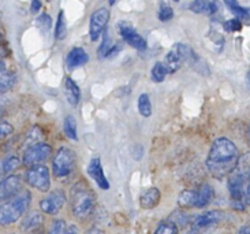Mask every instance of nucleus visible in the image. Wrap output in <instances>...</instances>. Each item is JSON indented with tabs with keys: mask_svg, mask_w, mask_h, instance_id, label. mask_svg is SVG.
<instances>
[{
	"mask_svg": "<svg viewBox=\"0 0 250 234\" xmlns=\"http://www.w3.org/2000/svg\"><path fill=\"white\" fill-rule=\"evenodd\" d=\"M239 151L237 145L229 139H217L210 147L207 158V168L216 180H223L238 167Z\"/></svg>",
	"mask_w": 250,
	"mask_h": 234,
	"instance_id": "1",
	"label": "nucleus"
},
{
	"mask_svg": "<svg viewBox=\"0 0 250 234\" xmlns=\"http://www.w3.org/2000/svg\"><path fill=\"white\" fill-rule=\"evenodd\" d=\"M71 211L77 219L83 221L93 214L96 207V194L86 182L80 181L70 190Z\"/></svg>",
	"mask_w": 250,
	"mask_h": 234,
	"instance_id": "2",
	"label": "nucleus"
},
{
	"mask_svg": "<svg viewBox=\"0 0 250 234\" xmlns=\"http://www.w3.org/2000/svg\"><path fill=\"white\" fill-rule=\"evenodd\" d=\"M32 203V193L22 190L10 200L0 203V226H10L26 214Z\"/></svg>",
	"mask_w": 250,
	"mask_h": 234,
	"instance_id": "3",
	"label": "nucleus"
},
{
	"mask_svg": "<svg viewBox=\"0 0 250 234\" xmlns=\"http://www.w3.org/2000/svg\"><path fill=\"white\" fill-rule=\"evenodd\" d=\"M249 175V174H248ZM248 175L244 171L235 168L229 177H227V187L230 192L231 207L238 211H244L246 208V182Z\"/></svg>",
	"mask_w": 250,
	"mask_h": 234,
	"instance_id": "4",
	"label": "nucleus"
},
{
	"mask_svg": "<svg viewBox=\"0 0 250 234\" xmlns=\"http://www.w3.org/2000/svg\"><path fill=\"white\" fill-rule=\"evenodd\" d=\"M75 166V154L70 148L62 147L58 149L52 159V173L56 178H66L71 174Z\"/></svg>",
	"mask_w": 250,
	"mask_h": 234,
	"instance_id": "5",
	"label": "nucleus"
},
{
	"mask_svg": "<svg viewBox=\"0 0 250 234\" xmlns=\"http://www.w3.org/2000/svg\"><path fill=\"white\" fill-rule=\"evenodd\" d=\"M194 56V51L185 43H176L174 47L169 49V52L166 55L164 65L167 67L168 73H175L186 60L191 59Z\"/></svg>",
	"mask_w": 250,
	"mask_h": 234,
	"instance_id": "6",
	"label": "nucleus"
},
{
	"mask_svg": "<svg viewBox=\"0 0 250 234\" xmlns=\"http://www.w3.org/2000/svg\"><path fill=\"white\" fill-rule=\"evenodd\" d=\"M226 218V214L220 210H210L205 211L203 214L197 215L191 221V233L201 234L205 232H210L215 229Z\"/></svg>",
	"mask_w": 250,
	"mask_h": 234,
	"instance_id": "7",
	"label": "nucleus"
},
{
	"mask_svg": "<svg viewBox=\"0 0 250 234\" xmlns=\"http://www.w3.org/2000/svg\"><path fill=\"white\" fill-rule=\"evenodd\" d=\"M25 180L30 187L40 192H48L51 187L49 168L45 164H39V166L29 168L25 174Z\"/></svg>",
	"mask_w": 250,
	"mask_h": 234,
	"instance_id": "8",
	"label": "nucleus"
},
{
	"mask_svg": "<svg viewBox=\"0 0 250 234\" xmlns=\"http://www.w3.org/2000/svg\"><path fill=\"white\" fill-rule=\"evenodd\" d=\"M51 154H52V147L49 144L36 142L25 151L23 158H22V164H25L29 168L39 166L42 162L47 161Z\"/></svg>",
	"mask_w": 250,
	"mask_h": 234,
	"instance_id": "9",
	"label": "nucleus"
},
{
	"mask_svg": "<svg viewBox=\"0 0 250 234\" xmlns=\"http://www.w3.org/2000/svg\"><path fill=\"white\" fill-rule=\"evenodd\" d=\"M109 10L108 8H99L90 15V23H89V36L90 40L96 41L107 30V25L109 21Z\"/></svg>",
	"mask_w": 250,
	"mask_h": 234,
	"instance_id": "10",
	"label": "nucleus"
},
{
	"mask_svg": "<svg viewBox=\"0 0 250 234\" xmlns=\"http://www.w3.org/2000/svg\"><path fill=\"white\" fill-rule=\"evenodd\" d=\"M66 204V193L58 189L52 190L40 201V210L47 215H56Z\"/></svg>",
	"mask_w": 250,
	"mask_h": 234,
	"instance_id": "11",
	"label": "nucleus"
},
{
	"mask_svg": "<svg viewBox=\"0 0 250 234\" xmlns=\"http://www.w3.org/2000/svg\"><path fill=\"white\" fill-rule=\"evenodd\" d=\"M22 177L18 174H11L0 181V203L13 199L14 196L22 190Z\"/></svg>",
	"mask_w": 250,
	"mask_h": 234,
	"instance_id": "12",
	"label": "nucleus"
},
{
	"mask_svg": "<svg viewBox=\"0 0 250 234\" xmlns=\"http://www.w3.org/2000/svg\"><path fill=\"white\" fill-rule=\"evenodd\" d=\"M118 27H119V33L122 36V39L127 43L130 47L135 48V49H138V51L146 49V47H148L146 40L142 37L141 34L137 33V30H135L134 27L131 26L128 22L122 21Z\"/></svg>",
	"mask_w": 250,
	"mask_h": 234,
	"instance_id": "13",
	"label": "nucleus"
},
{
	"mask_svg": "<svg viewBox=\"0 0 250 234\" xmlns=\"http://www.w3.org/2000/svg\"><path fill=\"white\" fill-rule=\"evenodd\" d=\"M88 174L90 175V178L95 181L97 184V187L100 189H104L107 190L109 189V182L107 180V177L104 175V171H103L102 161L99 158H93L88 166Z\"/></svg>",
	"mask_w": 250,
	"mask_h": 234,
	"instance_id": "14",
	"label": "nucleus"
},
{
	"mask_svg": "<svg viewBox=\"0 0 250 234\" xmlns=\"http://www.w3.org/2000/svg\"><path fill=\"white\" fill-rule=\"evenodd\" d=\"M88 60L89 55L86 54V51H85L83 48L75 47L67 54V58H66V66H67L68 70H75V69H78V67L86 65Z\"/></svg>",
	"mask_w": 250,
	"mask_h": 234,
	"instance_id": "15",
	"label": "nucleus"
},
{
	"mask_svg": "<svg viewBox=\"0 0 250 234\" xmlns=\"http://www.w3.org/2000/svg\"><path fill=\"white\" fill-rule=\"evenodd\" d=\"M162 200V192L157 187H149L140 197V204L144 210H152L155 208Z\"/></svg>",
	"mask_w": 250,
	"mask_h": 234,
	"instance_id": "16",
	"label": "nucleus"
},
{
	"mask_svg": "<svg viewBox=\"0 0 250 234\" xmlns=\"http://www.w3.org/2000/svg\"><path fill=\"white\" fill-rule=\"evenodd\" d=\"M196 208H205L215 197V190L209 184H204L196 190Z\"/></svg>",
	"mask_w": 250,
	"mask_h": 234,
	"instance_id": "17",
	"label": "nucleus"
},
{
	"mask_svg": "<svg viewBox=\"0 0 250 234\" xmlns=\"http://www.w3.org/2000/svg\"><path fill=\"white\" fill-rule=\"evenodd\" d=\"M64 94H66V99H67L68 104L77 106L80 103L81 91H80V87L77 85V82L71 77H67L66 81H64Z\"/></svg>",
	"mask_w": 250,
	"mask_h": 234,
	"instance_id": "18",
	"label": "nucleus"
},
{
	"mask_svg": "<svg viewBox=\"0 0 250 234\" xmlns=\"http://www.w3.org/2000/svg\"><path fill=\"white\" fill-rule=\"evenodd\" d=\"M44 222V218L42 215L39 211H32L26 215V218L22 221L21 223V230L22 232H33V230H37L39 228H41Z\"/></svg>",
	"mask_w": 250,
	"mask_h": 234,
	"instance_id": "19",
	"label": "nucleus"
},
{
	"mask_svg": "<svg viewBox=\"0 0 250 234\" xmlns=\"http://www.w3.org/2000/svg\"><path fill=\"white\" fill-rule=\"evenodd\" d=\"M189 8L196 14H205V15H213L217 11V4L215 1H205V0H197L190 3Z\"/></svg>",
	"mask_w": 250,
	"mask_h": 234,
	"instance_id": "20",
	"label": "nucleus"
},
{
	"mask_svg": "<svg viewBox=\"0 0 250 234\" xmlns=\"http://www.w3.org/2000/svg\"><path fill=\"white\" fill-rule=\"evenodd\" d=\"M226 6L230 8L238 21L242 23H250V8H245L238 1H226Z\"/></svg>",
	"mask_w": 250,
	"mask_h": 234,
	"instance_id": "21",
	"label": "nucleus"
},
{
	"mask_svg": "<svg viewBox=\"0 0 250 234\" xmlns=\"http://www.w3.org/2000/svg\"><path fill=\"white\" fill-rule=\"evenodd\" d=\"M196 199H197V194L196 190H183L179 193L178 196V206L182 208H191V207H196Z\"/></svg>",
	"mask_w": 250,
	"mask_h": 234,
	"instance_id": "22",
	"label": "nucleus"
},
{
	"mask_svg": "<svg viewBox=\"0 0 250 234\" xmlns=\"http://www.w3.org/2000/svg\"><path fill=\"white\" fill-rule=\"evenodd\" d=\"M115 46V43L112 41V37H111V34H109L108 30H105L104 32V37H103V43L102 46L99 47L97 49V55H99V59H104V58H108L109 52H111V49L114 48Z\"/></svg>",
	"mask_w": 250,
	"mask_h": 234,
	"instance_id": "23",
	"label": "nucleus"
},
{
	"mask_svg": "<svg viewBox=\"0 0 250 234\" xmlns=\"http://www.w3.org/2000/svg\"><path fill=\"white\" fill-rule=\"evenodd\" d=\"M66 36H67V22H66L64 11L61 10V13L58 15V21H56V26H55V39L63 40Z\"/></svg>",
	"mask_w": 250,
	"mask_h": 234,
	"instance_id": "24",
	"label": "nucleus"
},
{
	"mask_svg": "<svg viewBox=\"0 0 250 234\" xmlns=\"http://www.w3.org/2000/svg\"><path fill=\"white\" fill-rule=\"evenodd\" d=\"M63 130L64 134L67 136V139L73 141L78 140V134H77V120L73 115H67L64 123H63Z\"/></svg>",
	"mask_w": 250,
	"mask_h": 234,
	"instance_id": "25",
	"label": "nucleus"
},
{
	"mask_svg": "<svg viewBox=\"0 0 250 234\" xmlns=\"http://www.w3.org/2000/svg\"><path fill=\"white\" fill-rule=\"evenodd\" d=\"M21 162L18 156H8L6 161L1 163V167H0V174L8 175L14 173V170L20 167Z\"/></svg>",
	"mask_w": 250,
	"mask_h": 234,
	"instance_id": "26",
	"label": "nucleus"
},
{
	"mask_svg": "<svg viewBox=\"0 0 250 234\" xmlns=\"http://www.w3.org/2000/svg\"><path fill=\"white\" fill-rule=\"evenodd\" d=\"M168 74L169 73L166 65L163 62H157V63H155V66L152 67L150 77H152V81H155V82H163Z\"/></svg>",
	"mask_w": 250,
	"mask_h": 234,
	"instance_id": "27",
	"label": "nucleus"
},
{
	"mask_svg": "<svg viewBox=\"0 0 250 234\" xmlns=\"http://www.w3.org/2000/svg\"><path fill=\"white\" fill-rule=\"evenodd\" d=\"M138 111L145 118L152 115V103H150V99L146 94H140V97H138Z\"/></svg>",
	"mask_w": 250,
	"mask_h": 234,
	"instance_id": "28",
	"label": "nucleus"
},
{
	"mask_svg": "<svg viewBox=\"0 0 250 234\" xmlns=\"http://www.w3.org/2000/svg\"><path fill=\"white\" fill-rule=\"evenodd\" d=\"M17 75L14 73H0V92H7L15 85Z\"/></svg>",
	"mask_w": 250,
	"mask_h": 234,
	"instance_id": "29",
	"label": "nucleus"
},
{
	"mask_svg": "<svg viewBox=\"0 0 250 234\" xmlns=\"http://www.w3.org/2000/svg\"><path fill=\"white\" fill-rule=\"evenodd\" d=\"M155 234H179V229L174 222L166 221L162 222L157 229L155 230Z\"/></svg>",
	"mask_w": 250,
	"mask_h": 234,
	"instance_id": "30",
	"label": "nucleus"
},
{
	"mask_svg": "<svg viewBox=\"0 0 250 234\" xmlns=\"http://www.w3.org/2000/svg\"><path fill=\"white\" fill-rule=\"evenodd\" d=\"M157 17H159V20L162 21V22H167L169 21L172 17H174V10H172V7L167 4V3H162L160 4V8H159V13H157Z\"/></svg>",
	"mask_w": 250,
	"mask_h": 234,
	"instance_id": "31",
	"label": "nucleus"
},
{
	"mask_svg": "<svg viewBox=\"0 0 250 234\" xmlns=\"http://www.w3.org/2000/svg\"><path fill=\"white\" fill-rule=\"evenodd\" d=\"M66 229H67L66 222L63 221V219H56L52 223V226L49 229L48 234H64L66 233Z\"/></svg>",
	"mask_w": 250,
	"mask_h": 234,
	"instance_id": "32",
	"label": "nucleus"
},
{
	"mask_svg": "<svg viewBox=\"0 0 250 234\" xmlns=\"http://www.w3.org/2000/svg\"><path fill=\"white\" fill-rule=\"evenodd\" d=\"M37 25H39V27H40L42 32H48L51 25H52V20H51V17H48L47 14H42V15L39 17V20H37Z\"/></svg>",
	"mask_w": 250,
	"mask_h": 234,
	"instance_id": "33",
	"label": "nucleus"
},
{
	"mask_svg": "<svg viewBox=\"0 0 250 234\" xmlns=\"http://www.w3.org/2000/svg\"><path fill=\"white\" fill-rule=\"evenodd\" d=\"M13 132H14V127L11 123H8V122H6V120L0 122V140H3V139L8 137L10 134H13Z\"/></svg>",
	"mask_w": 250,
	"mask_h": 234,
	"instance_id": "34",
	"label": "nucleus"
},
{
	"mask_svg": "<svg viewBox=\"0 0 250 234\" xmlns=\"http://www.w3.org/2000/svg\"><path fill=\"white\" fill-rule=\"evenodd\" d=\"M224 29H226L227 32H239V30L242 29V22L238 21L237 18L227 21V22L224 23Z\"/></svg>",
	"mask_w": 250,
	"mask_h": 234,
	"instance_id": "35",
	"label": "nucleus"
},
{
	"mask_svg": "<svg viewBox=\"0 0 250 234\" xmlns=\"http://www.w3.org/2000/svg\"><path fill=\"white\" fill-rule=\"evenodd\" d=\"M130 154H131V156L134 158L135 161H140L144 156V147H142L141 144H134L131 147V149H130Z\"/></svg>",
	"mask_w": 250,
	"mask_h": 234,
	"instance_id": "36",
	"label": "nucleus"
},
{
	"mask_svg": "<svg viewBox=\"0 0 250 234\" xmlns=\"http://www.w3.org/2000/svg\"><path fill=\"white\" fill-rule=\"evenodd\" d=\"M246 204L250 206V171L248 175V182H246Z\"/></svg>",
	"mask_w": 250,
	"mask_h": 234,
	"instance_id": "37",
	"label": "nucleus"
},
{
	"mask_svg": "<svg viewBox=\"0 0 250 234\" xmlns=\"http://www.w3.org/2000/svg\"><path fill=\"white\" fill-rule=\"evenodd\" d=\"M41 8V3L40 1H37V0H34V1H32V7H30V11L33 14L39 13V10Z\"/></svg>",
	"mask_w": 250,
	"mask_h": 234,
	"instance_id": "38",
	"label": "nucleus"
},
{
	"mask_svg": "<svg viewBox=\"0 0 250 234\" xmlns=\"http://www.w3.org/2000/svg\"><path fill=\"white\" fill-rule=\"evenodd\" d=\"M64 234H80V232H78V228L75 225H71V226H68L66 229V233Z\"/></svg>",
	"mask_w": 250,
	"mask_h": 234,
	"instance_id": "39",
	"label": "nucleus"
},
{
	"mask_svg": "<svg viewBox=\"0 0 250 234\" xmlns=\"http://www.w3.org/2000/svg\"><path fill=\"white\" fill-rule=\"evenodd\" d=\"M237 234H250V223L249 225H245V226H242V228L238 230Z\"/></svg>",
	"mask_w": 250,
	"mask_h": 234,
	"instance_id": "40",
	"label": "nucleus"
},
{
	"mask_svg": "<svg viewBox=\"0 0 250 234\" xmlns=\"http://www.w3.org/2000/svg\"><path fill=\"white\" fill-rule=\"evenodd\" d=\"M86 234H104V233H103L100 229H92V230H89Z\"/></svg>",
	"mask_w": 250,
	"mask_h": 234,
	"instance_id": "41",
	"label": "nucleus"
},
{
	"mask_svg": "<svg viewBox=\"0 0 250 234\" xmlns=\"http://www.w3.org/2000/svg\"><path fill=\"white\" fill-rule=\"evenodd\" d=\"M4 63H3V62H0V73H1V71H3V70H4Z\"/></svg>",
	"mask_w": 250,
	"mask_h": 234,
	"instance_id": "42",
	"label": "nucleus"
},
{
	"mask_svg": "<svg viewBox=\"0 0 250 234\" xmlns=\"http://www.w3.org/2000/svg\"><path fill=\"white\" fill-rule=\"evenodd\" d=\"M248 81H249V84H250V71L248 73Z\"/></svg>",
	"mask_w": 250,
	"mask_h": 234,
	"instance_id": "43",
	"label": "nucleus"
},
{
	"mask_svg": "<svg viewBox=\"0 0 250 234\" xmlns=\"http://www.w3.org/2000/svg\"><path fill=\"white\" fill-rule=\"evenodd\" d=\"M0 115H1V111H0Z\"/></svg>",
	"mask_w": 250,
	"mask_h": 234,
	"instance_id": "44",
	"label": "nucleus"
},
{
	"mask_svg": "<svg viewBox=\"0 0 250 234\" xmlns=\"http://www.w3.org/2000/svg\"><path fill=\"white\" fill-rule=\"evenodd\" d=\"M249 137H250V132H249Z\"/></svg>",
	"mask_w": 250,
	"mask_h": 234,
	"instance_id": "45",
	"label": "nucleus"
}]
</instances>
